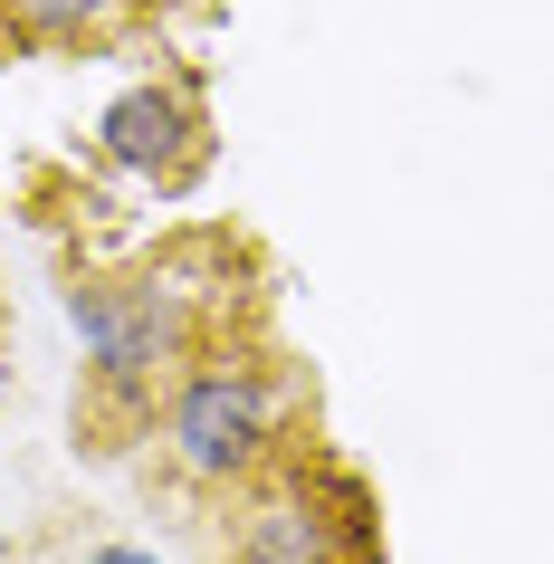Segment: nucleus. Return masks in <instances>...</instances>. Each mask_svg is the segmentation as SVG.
Segmentation results:
<instances>
[{"label":"nucleus","instance_id":"f257e3e1","mask_svg":"<svg viewBox=\"0 0 554 564\" xmlns=\"http://www.w3.org/2000/svg\"><path fill=\"white\" fill-rule=\"evenodd\" d=\"M163 459L192 488H239L278 459V383L259 364H192L163 402Z\"/></svg>","mask_w":554,"mask_h":564},{"label":"nucleus","instance_id":"f03ea898","mask_svg":"<svg viewBox=\"0 0 554 564\" xmlns=\"http://www.w3.org/2000/svg\"><path fill=\"white\" fill-rule=\"evenodd\" d=\"M67 306H77V335L96 345V383L106 392H153L163 373L182 364V345H192V316L173 306V288H67Z\"/></svg>","mask_w":554,"mask_h":564},{"label":"nucleus","instance_id":"7ed1b4c3","mask_svg":"<svg viewBox=\"0 0 554 564\" xmlns=\"http://www.w3.org/2000/svg\"><path fill=\"white\" fill-rule=\"evenodd\" d=\"M239 564H373V517H363V498L345 478H335V517L316 507V478H296V488L249 507Z\"/></svg>","mask_w":554,"mask_h":564},{"label":"nucleus","instance_id":"20e7f679","mask_svg":"<svg viewBox=\"0 0 554 564\" xmlns=\"http://www.w3.org/2000/svg\"><path fill=\"white\" fill-rule=\"evenodd\" d=\"M192 96H173V87H134V96H116L106 106V124H96V144H106V163H124V173H153V182H182L192 173Z\"/></svg>","mask_w":554,"mask_h":564},{"label":"nucleus","instance_id":"39448f33","mask_svg":"<svg viewBox=\"0 0 554 564\" xmlns=\"http://www.w3.org/2000/svg\"><path fill=\"white\" fill-rule=\"evenodd\" d=\"M116 10H124V0H0L10 39H39V48H67V39L116 30Z\"/></svg>","mask_w":554,"mask_h":564},{"label":"nucleus","instance_id":"423d86ee","mask_svg":"<svg viewBox=\"0 0 554 564\" xmlns=\"http://www.w3.org/2000/svg\"><path fill=\"white\" fill-rule=\"evenodd\" d=\"M77 564H153V555H144V545H87Z\"/></svg>","mask_w":554,"mask_h":564}]
</instances>
